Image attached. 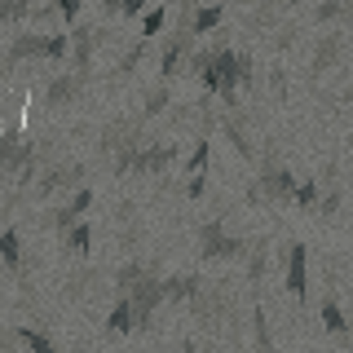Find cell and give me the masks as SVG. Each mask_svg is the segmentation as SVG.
Listing matches in <instances>:
<instances>
[{
    "instance_id": "cell-1",
    "label": "cell",
    "mask_w": 353,
    "mask_h": 353,
    "mask_svg": "<svg viewBox=\"0 0 353 353\" xmlns=\"http://www.w3.org/2000/svg\"><path fill=\"white\" fill-rule=\"evenodd\" d=\"M199 256L203 261H234V256H248V239H234L225 234V221H203L199 225Z\"/></svg>"
},
{
    "instance_id": "cell-2",
    "label": "cell",
    "mask_w": 353,
    "mask_h": 353,
    "mask_svg": "<svg viewBox=\"0 0 353 353\" xmlns=\"http://www.w3.org/2000/svg\"><path fill=\"white\" fill-rule=\"evenodd\" d=\"M84 163L80 159H62V163H49V168L40 172V181L31 185V194L36 199H49V194H58V190H80L84 185Z\"/></svg>"
},
{
    "instance_id": "cell-3",
    "label": "cell",
    "mask_w": 353,
    "mask_h": 353,
    "mask_svg": "<svg viewBox=\"0 0 353 353\" xmlns=\"http://www.w3.org/2000/svg\"><path fill=\"white\" fill-rule=\"evenodd\" d=\"M176 141H146L137 154H132V163H128V172H137V176H163L176 163Z\"/></svg>"
},
{
    "instance_id": "cell-4",
    "label": "cell",
    "mask_w": 353,
    "mask_h": 353,
    "mask_svg": "<svg viewBox=\"0 0 353 353\" xmlns=\"http://www.w3.org/2000/svg\"><path fill=\"white\" fill-rule=\"evenodd\" d=\"M106 40V27H93V22H75L71 27V71H80L88 75V66H93V53H97V44Z\"/></svg>"
},
{
    "instance_id": "cell-5",
    "label": "cell",
    "mask_w": 353,
    "mask_h": 353,
    "mask_svg": "<svg viewBox=\"0 0 353 353\" xmlns=\"http://www.w3.org/2000/svg\"><path fill=\"white\" fill-rule=\"evenodd\" d=\"M190 49H194V36L185 27H176L168 36V44H163V53H159V84H172L181 75V62L190 58Z\"/></svg>"
},
{
    "instance_id": "cell-6",
    "label": "cell",
    "mask_w": 353,
    "mask_h": 353,
    "mask_svg": "<svg viewBox=\"0 0 353 353\" xmlns=\"http://www.w3.org/2000/svg\"><path fill=\"white\" fill-rule=\"evenodd\" d=\"M88 208H93V185H80V190L71 194V203H62V208H53V212H44L40 225H49V230H58V234H66L75 221H84Z\"/></svg>"
},
{
    "instance_id": "cell-7",
    "label": "cell",
    "mask_w": 353,
    "mask_h": 353,
    "mask_svg": "<svg viewBox=\"0 0 353 353\" xmlns=\"http://www.w3.org/2000/svg\"><path fill=\"white\" fill-rule=\"evenodd\" d=\"M292 190H296V176L279 168L274 163V154H265V163H261V181H256V194L265 199H274V203H292Z\"/></svg>"
},
{
    "instance_id": "cell-8",
    "label": "cell",
    "mask_w": 353,
    "mask_h": 353,
    "mask_svg": "<svg viewBox=\"0 0 353 353\" xmlns=\"http://www.w3.org/2000/svg\"><path fill=\"white\" fill-rule=\"evenodd\" d=\"M0 265L18 279V287H27V256H22V230L18 225L0 230ZM27 296H31V287H27Z\"/></svg>"
},
{
    "instance_id": "cell-9",
    "label": "cell",
    "mask_w": 353,
    "mask_h": 353,
    "mask_svg": "<svg viewBox=\"0 0 353 353\" xmlns=\"http://www.w3.org/2000/svg\"><path fill=\"white\" fill-rule=\"evenodd\" d=\"M84 88H88V75H80V71H58L49 84H44V106H71Z\"/></svg>"
},
{
    "instance_id": "cell-10",
    "label": "cell",
    "mask_w": 353,
    "mask_h": 353,
    "mask_svg": "<svg viewBox=\"0 0 353 353\" xmlns=\"http://www.w3.org/2000/svg\"><path fill=\"white\" fill-rule=\"evenodd\" d=\"M27 58H44V31H22V36H14L0 62L18 66V62H27Z\"/></svg>"
},
{
    "instance_id": "cell-11",
    "label": "cell",
    "mask_w": 353,
    "mask_h": 353,
    "mask_svg": "<svg viewBox=\"0 0 353 353\" xmlns=\"http://www.w3.org/2000/svg\"><path fill=\"white\" fill-rule=\"evenodd\" d=\"M27 18H58V5H31V0H0V27Z\"/></svg>"
},
{
    "instance_id": "cell-12",
    "label": "cell",
    "mask_w": 353,
    "mask_h": 353,
    "mask_svg": "<svg viewBox=\"0 0 353 353\" xmlns=\"http://www.w3.org/2000/svg\"><path fill=\"white\" fill-rule=\"evenodd\" d=\"M340 58H345V36H323V40H318V49H314V58H309L314 80H318V75H327Z\"/></svg>"
},
{
    "instance_id": "cell-13",
    "label": "cell",
    "mask_w": 353,
    "mask_h": 353,
    "mask_svg": "<svg viewBox=\"0 0 353 353\" xmlns=\"http://www.w3.org/2000/svg\"><path fill=\"white\" fill-rule=\"evenodd\" d=\"M14 340H18V349H27V353H58L53 336H49L40 323H22V327H14Z\"/></svg>"
},
{
    "instance_id": "cell-14",
    "label": "cell",
    "mask_w": 353,
    "mask_h": 353,
    "mask_svg": "<svg viewBox=\"0 0 353 353\" xmlns=\"http://www.w3.org/2000/svg\"><path fill=\"white\" fill-rule=\"evenodd\" d=\"M287 292L305 305V243H287Z\"/></svg>"
},
{
    "instance_id": "cell-15",
    "label": "cell",
    "mask_w": 353,
    "mask_h": 353,
    "mask_svg": "<svg viewBox=\"0 0 353 353\" xmlns=\"http://www.w3.org/2000/svg\"><path fill=\"white\" fill-rule=\"evenodd\" d=\"M199 287H203L199 274H172V279H163V301H194Z\"/></svg>"
},
{
    "instance_id": "cell-16",
    "label": "cell",
    "mask_w": 353,
    "mask_h": 353,
    "mask_svg": "<svg viewBox=\"0 0 353 353\" xmlns=\"http://www.w3.org/2000/svg\"><path fill=\"white\" fill-rule=\"evenodd\" d=\"M225 18V5H203V9H194L190 14V36H208V31H216V22Z\"/></svg>"
},
{
    "instance_id": "cell-17",
    "label": "cell",
    "mask_w": 353,
    "mask_h": 353,
    "mask_svg": "<svg viewBox=\"0 0 353 353\" xmlns=\"http://www.w3.org/2000/svg\"><path fill=\"white\" fill-rule=\"evenodd\" d=\"M62 243H66V252H75V256H88V252H93V225H88V221H75V225L62 234Z\"/></svg>"
},
{
    "instance_id": "cell-18",
    "label": "cell",
    "mask_w": 353,
    "mask_h": 353,
    "mask_svg": "<svg viewBox=\"0 0 353 353\" xmlns=\"http://www.w3.org/2000/svg\"><path fill=\"white\" fill-rule=\"evenodd\" d=\"M172 106V88L168 84H154L150 93H146V106H141V115H137V124H146V119H154V115H163V110Z\"/></svg>"
},
{
    "instance_id": "cell-19",
    "label": "cell",
    "mask_w": 353,
    "mask_h": 353,
    "mask_svg": "<svg viewBox=\"0 0 353 353\" xmlns=\"http://www.w3.org/2000/svg\"><path fill=\"white\" fill-rule=\"evenodd\" d=\"M292 203L305 208V212H314V208L323 203V181H318V176H305V181L292 190Z\"/></svg>"
},
{
    "instance_id": "cell-20",
    "label": "cell",
    "mask_w": 353,
    "mask_h": 353,
    "mask_svg": "<svg viewBox=\"0 0 353 353\" xmlns=\"http://www.w3.org/2000/svg\"><path fill=\"white\" fill-rule=\"evenodd\" d=\"M146 265H150V261H124V265H119V270H115V292H119V296H128L132 287L141 283Z\"/></svg>"
},
{
    "instance_id": "cell-21",
    "label": "cell",
    "mask_w": 353,
    "mask_h": 353,
    "mask_svg": "<svg viewBox=\"0 0 353 353\" xmlns=\"http://www.w3.org/2000/svg\"><path fill=\"white\" fill-rule=\"evenodd\" d=\"M106 331H110V336H128V331H132V305L124 301V296L115 301V309H110V318H106Z\"/></svg>"
},
{
    "instance_id": "cell-22",
    "label": "cell",
    "mask_w": 353,
    "mask_h": 353,
    "mask_svg": "<svg viewBox=\"0 0 353 353\" xmlns=\"http://www.w3.org/2000/svg\"><path fill=\"white\" fill-rule=\"evenodd\" d=\"M141 58H146V40H137V44H132V49L124 53V58H119V66L110 71V80H115V84H119V80H128V75L137 71V62H141Z\"/></svg>"
},
{
    "instance_id": "cell-23",
    "label": "cell",
    "mask_w": 353,
    "mask_h": 353,
    "mask_svg": "<svg viewBox=\"0 0 353 353\" xmlns=\"http://www.w3.org/2000/svg\"><path fill=\"white\" fill-rule=\"evenodd\" d=\"M221 128H225V137L234 141V150L243 154V159H252V154H256V150H252V141H248V132L239 128V119H234V115H225V119H221Z\"/></svg>"
},
{
    "instance_id": "cell-24",
    "label": "cell",
    "mask_w": 353,
    "mask_h": 353,
    "mask_svg": "<svg viewBox=\"0 0 353 353\" xmlns=\"http://www.w3.org/2000/svg\"><path fill=\"white\" fill-rule=\"evenodd\" d=\"M323 327L331 331V336H345V331H349L345 314H340V305H336V296H327V301H323Z\"/></svg>"
},
{
    "instance_id": "cell-25",
    "label": "cell",
    "mask_w": 353,
    "mask_h": 353,
    "mask_svg": "<svg viewBox=\"0 0 353 353\" xmlns=\"http://www.w3.org/2000/svg\"><path fill=\"white\" fill-rule=\"evenodd\" d=\"M208 150H212V141L199 137V141H194V154L185 159V172H190V181H194V176H208Z\"/></svg>"
},
{
    "instance_id": "cell-26",
    "label": "cell",
    "mask_w": 353,
    "mask_h": 353,
    "mask_svg": "<svg viewBox=\"0 0 353 353\" xmlns=\"http://www.w3.org/2000/svg\"><path fill=\"white\" fill-rule=\"evenodd\" d=\"M163 18H168V9H163V5H150L146 18H141V40L159 36V31H163Z\"/></svg>"
},
{
    "instance_id": "cell-27",
    "label": "cell",
    "mask_w": 353,
    "mask_h": 353,
    "mask_svg": "<svg viewBox=\"0 0 353 353\" xmlns=\"http://www.w3.org/2000/svg\"><path fill=\"white\" fill-rule=\"evenodd\" d=\"M252 331H256V353H274V345H270V327H265V314H261V305L252 309Z\"/></svg>"
},
{
    "instance_id": "cell-28",
    "label": "cell",
    "mask_w": 353,
    "mask_h": 353,
    "mask_svg": "<svg viewBox=\"0 0 353 353\" xmlns=\"http://www.w3.org/2000/svg\"><path fill=\"white\" fill-rule=\"evenodd\" d=\"M66 53H71V36H44V58L62 62Z\"/></svg>"
},
{
    "instance_id": "cell-29",
    "label": "cell",
    "mask_w": 353,
    "mask_h": 353,
    "mask_svg": "<svg viewBox=\"0 0 353 353\" xmlns=\"http://www.w3.org/2000/svg\"><path fill=\"white\" fill-rule=\"evenodd\" d=\"M239 84H256V58L252 53H239Z\"/></svg>"
},
{
    "instance_id": "cell-30",
    "label": "cell",
    "mask_w": 353,
    "mask_h": 353,
    "mask_svg": "<svg viewBox=\"0 0 353 353\" xmlns=\"http://www.w3.org/2000/svg\"><path fill=\"white\" fill-rule=\"evenodd\" d=\"M80 5H84V0H58L62 22H71V27H75V18H80Z\"/></svg>"
},
{
    "instance_id": "cell-31",
    "label": "cell",
    "mask_w": 353,
    "mask_h": 353,
    "mask_svg": "<svg viewBox=\"0 0 353 353\" xmlns=\"http://www.w3.org/2000/svg\"><path fill=\"white\" fill-rule=\"evenodd\" d=\"M146 5H150V0H124L119 14H124V18H141V14H146Z\"/></svg>"
},
{
    "instance_id": "cell-32",
    "label": "cell",
    "mask_w": 353,
    "mask_h": 353,
    "mask_svg": "<svg viewBox=\"0 0 353 353\" xmlns=\"http://www.w3.org/2000/svg\"><path fill=\"white\" fill-rule=\"evenodd\" d=\"M0 353H18V340H14V331H0Z\"/></svg>"
},
{
    "instance_id": "cell-33",
    "label": "cell",
    "mask_w": 353,
    "mask_h": 353,
    "mask_svg": "<svg viewBox=\"0 0 353 353\" xmlns=\"http://www.w3.org/2000/svg\"><path fill=\"white\" fill-rule=\"evenodd\" d=\"M274 93H287V71H283V66H274Z\"/></svg>"
},
{
    "instance_id": "cell-34",
    "label": "cell",
    "mask_w": 353,
    "mask_h": 353,
    "mask_svg": "<svg viewBox=\"0 0 353 353\" xmlns=\"http://www.w3.org/2000/svg\"><path fill=\"white\" fill-rule=\"evenodd\" d=\"M336 208H340V194H336V190H327V199H323V216H331Z\"/></svg>"
},
{
    "instance_id": "cell-35",
    "label": "cell",
    "mask_w": 353,
    "mask_h": 353,
    "mask_svg": "<svg viewBox=\"0 0 353 353\" xmlns=\"http://www.w3.org/2000/svg\"><path fill=\"white\" fill-rule=\"evenodd\" d=\"M97 5H102V14H119V9H124V0H97Z\"/></svg>"
},
{
    "instance_id": "cell-36",
    "label": "cell",
    "mask_w": 353,
    "mask_h": 353,
    "mask_svg": "<svg viewBox=\"0 0 353 353\" xmlns=\"http://www.w3.org/2000/svg\"><path fill=\"white\" fill-rule=\"evenodd\" d=\"M181 353H199V349H194V340H181Z\"/></svg>"
},
{
    "instance_id": "cell-37",
    "label": "cell",
    "mask_w": 353,
    "mask_h": 353,
    "mask_svg": "<svg viewBox=\"0 0 353 353\" xmlns=\"http://www.w3.org/2000/svg\"><path fill=\"white\" fill-rule=\"evenodd\" d=\"M279 5H301V0H279Z\"/></svg>"
},
{
    "instance_id": "cell-38",
    "label": "cell",
    "mask_w": 353,
    "mask_h": 353,
    "mask_svg": "<svg viewBox=\"0 0 353 353\" xmlns=\"http://www.w3.org/2000/svg\"><path fill=\"white\" fill-rule=\"evenodd\" d=\"M349 270H353V256H349Z\"/></svg>"
},
{
    "instance_id": "cell-39",
    "label": "cell",
    "mask_w": 353,
    "mask_h": 353,
    "mask_svg": "<svg viewBox=\"0 0 353 353\" xmlns=\"http://www.w3.org/2000/svg\"><path fill=\"white\" fill-rule=\"evenodd\" d=\"M212 353H216V349H212Z\"/></svg>"
}]
</instances>
